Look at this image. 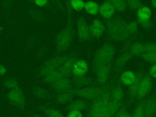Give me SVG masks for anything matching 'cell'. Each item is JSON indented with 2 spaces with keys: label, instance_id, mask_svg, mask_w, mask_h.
Instances as JSON below:
<instances>
[{
  "label": "cell",
  "instance_id": "6da1fadb",
  "mask_svg": "<svg viewBox=\"0 0 156 117\" xmlns=\"http://www.w3.org/2000/svg\"><path fill=\"white\" fill-rule=\"evenodd\" d=\"M114 85V80L105 85L103 92L93 99L88 111L87 117H107L108 104Z\"/></svg>",
  "mask_w": 156,
  "mask_h": 117
},
{
  "label": "cell",
  "instance_id": "7a4b0ae2",
  "mask_svg": "<svg viewBox=\"0 0 156 117\" xmlns=\"http://www.w3.org/2000/svg\"><path fill=\"white\" fill-rule=\"evenodd\" d=\"M107 32L109 36L114 40L121 41L129 35L127 24L121 18H114L107 22Z\"/></svg>",
  "mask_w": 156,
  "mask_h": 117
},
{
  "label": "cell",
  "instance_id": "3957f363",
  "mask_svg": "<svg viewBox=\"0 0 156 117\" xmlns=\"http://www.w3.org/2000/svg\"><path fill=\"white\" fill-rule=\"evenodd\" d=\"M115 52V47L109 44H106L100 48L96 52L93 64L94 68L110 63Z\"/></svg>",
  "mask_w": 156,
  "mask_h": 117
},
{
  "label": "cell",
  "instance_id": "277c9868",
  "mask_svg": "<svg viewBox=\"0 0 156 117\" xmlns=\"http://www.w3.org/2000/svg\"><path fill=\"white\" fill-rule=\"evenodd\" d=\"M74 64V58L69 57V58L60 66L54 73L44 77V80L48 83L53 84L55 82L59 79L66 78L70 73Z\"/></svg>",
  "mask_w": 156,
  "mask_h": 117
},
{
  "label": "cell",
  "instance_id": "5b68a950",
  "mask_svg": "<svg viewBox=\"0 0 156 117\" xmlns=\"http://www.w3.org/2000/svg\"><path fill=\"white\" fill-rule=\"evenodd\" d=\"M69 57L66 56H59L49 60L41 66L40 71V75L45 77L52 74Z\"/></svg>",
  "mask_w": 156,
  "mask_h": 117
},
{
  "label": "cell",
  "instance_id": "8992f818",
  "mask_svg": "<svg viewBox=\"0 0 156 117\" xmlns=\"http://www.w3.org/2000/svg\"><path fill=\"white\" fill-rule=\"evenodd\" d=\"M72 29L69 25L62 30L56 38V46L58 50L66 49L71 44L72 41Z\"/></svg>",
  "mask_w": 156,
  "mask_h": 117
},
{
  "label": "cell",
  "instance_id": "52a82bcc",
  "mask_svg": "<svg viewBox=\"0 0 156 117\" xmlns=\"http://www.w3.org/2000/svg\"><path fill=\"white\" fill-rule=\"evenodd\" d=\"M105 86L101 87H88L78 89L74 91V94L86 99H94L104 90Z\"/></svg>",
  "mask_w": 156,
  "mask_h": 117
},
{
  "label": "cell",
  "instance_id": "ba28073f",
  "mask_svg": "<svg viewBox=\"0 0 156 117\" xmlns=\"http://www.w3.org/2000/svg\"><path fill=\"white\" fill-rule=\"evenodd\" d=\"M151 10L146 6H143L136 11L138 22L143 27L149 28L151 25Z\"/></svg>",
  "mask_w": 156,
  "mask_h": 117
},
{
  "label": "cell",
  "instance_id": "9c48e42d",
  "mask_svg": "<svg viewBox=\"0 0 156 117\" xmlns=\"http://www.w3.org/2000/svg\"><path fill=\"white\" fill-rule=\"evenodd\" d=\"M96 80L98 84L101 87L105 85L108 81L111 70V64L99 66L95 69Z\"/></svg>",
  "mask_w": 156,
  "mask_h": 117
},
{
  "label": "cell",
  "instance_id": "30bf717a",
  "mask_svg": "<svg viewBox=\"0 0 156 117\" xmlns=\"http://www.w3.org/2000/svg\"><path fill=\"white\" fill-rule=\"evenodd\" d=\"M152 87V81L148 75H143L139 84L136 99H142L151 91Z\"/></svg>",
  "mask_w": 156,
  "mask_h": 117
},
{
  "label": "cell",
  "instance_id": "8fae6325",
  "mask_svg": "<svg viewBox=\"0 0 156 117\" xmlns=\"http://www.w3.org/2000/svg\"><path fill=\"white\" fill-rule=\"evenodd\" d=\"M144 117H154L156 115V96H152L144 100Z\"/></svg>",
  "mask_w": 156,
  "mask_h": 117
},
{
  "label": "cell",
  "instance_id": "7c38bea8",
  "mask_svg": "<svg viewBox=\"0 0 156 117\" xmlns=\"http://www.w3.org/2000/svg\"><path fill=\"white\" fill-rule=\"evenodd\" d=\"M77 31L79 38L81 41H86L90 37V27L83 18H80L77 21Z\"/></svg>",
  "mask_w": 156,
  "mask_h": 117
},
{
  "label": "cell",
  "instance_id": "4fadbf2b",
  "mask_svg": "<svg viewBox=\"0 0 156 117\" xmlns=\"http://www.w3.org/2000/svg\"><path fill=\"white\" fill-rule=\"evenodd\" d=\"M144 74L141 71H138L136 75V79L134 82L129 86V102L130 103L133 102L136 99L137 96V92L139 87L140 82L141 79H142Z\"/></svg>",
  "mask_w": 156,
  "mask_h": 117
},
{
  "label": "cell",
  "instance_id": "5bb4252c",
  "mask_svg": "<svg viewBox=\"0 0 156 117\" xmlns=\"http://www.w3.org/2000/svg\"><path fill=\"white\" fill-rule=\"evenodd\" d=\"M131 57H132V55L130 54L129 49L126 50L124 52H123L116 58V60L115 62L114 68H115V72L116 73L119 72L123 68V67L126 65V63L130 60Z\"/></svg>",
  "mask_w": 156,
  "mask_h": 117
},
{
  "label": "cell",
  "instance_id": "9a60e30c",
  "mask_svg": "<svg viewBox=\"0 0 156 117\" xmlns=\"http://www.w3.org/2000/svg\"><path fill=\"white\" fill-rule=\"evenodd\" d=\"M88 64L84 60H78L75 62L73 66V73L78 77H82L88 71Z\"/></svg>",
  "mask_w": 156,
  "mask_h": 117
},
{
  "label": "cell",
  "instance_id": "2e32d148",
  "mask_svg": "<svg viewBox=\"0 0 156 117\" xmlns=\"http://www.w3.org/2000/svg\"><path fill=\"white\" fill-rule=\"evenodd\" d=\"M115 9L110 1L103 2L99 7V12L101 15L104 18L107 19L110 18L115 13Z\"/></svg>",
  "mask_w": 156,
  "mask_h": 117
},
{
  "label": "cell",
  "instance_id": "e0dca14e",
  "mask_svg": "<svg viewBox=\"0 0 156 117\" xmlns=\"http://www.w3.org/2000/svg\"><path fill=\"white\" fill-rule=\"evenodd\" d=\"M104 29V24L98 19H94L90 26V32L97 38L100 37L102 35Z\"/></svg>",
  "mask_w": 156,
  "mask_h": 117
},
{
  "label": "cell",
  "instance_id": "ac0fdd59",
  "mask_svg": "<svg viewBox=\"0 0 156 117\" xmlns=\"http://www.w3.org/2000/svg\"><path fill=\"white\" fill-rule=\"evenodd\" d=\"M9 99L18 106H23L24 103V98L22 92L19 90H12L8 94Z\"/></svg>",
  "mask_w": 156,
  "mask_h": 117
},
{
  "label": "cell",
  "instance_id": "d6986e66",
  "mask_svg": "<svg viewBox=\"0 0 156 117\" xmlns=\"http://www.w3.org/2000/svg\"><path fill=\"white\" fill-rule=\"evenodd\" d=\"M129 50L132 56L140 55H142L146 52L144 48V42H135L130 45Z\"/></svg>",
  "mask_w": 156,
  "mask_h": 117
},
{
  "label": "cell",
  "instance_id": "ffe728a7",
  "mask_svg": "<svg viewBox=\"0 0 156 117\" xmlns=\"http://www.w3.org/2000/svg\"><path fill=\"white\" fill-rule=\"evenodd\" d=\"M136 79V74L132 71L128 70L124 72L121 77H120V82L122 84L125 85L130 86L132 84Z\"/></svg>",
  "mask_w": 156,
  "mask_h": 117
},
{
  "label": "cell",
  "instance_id": "44dd1931",
  "mask_svg": "<svg viewBox=\"0 0 156 117\" xmlns=\"http://www.w3.org/2000/svg\"><path fill=\"white\" fill-rule=\"evenodd\" d=\"M52 85L55 90L60 91L61 92H64L67 91L71 86L69 80L66 78L59 79L57 81L55 82Z\"/></svg>",
  "mask_w": 156,
  "mask_h": 117
},
{
  "label": "cell",
  "instance_id": "7402d4cb",
  "mask_svg": "<svg viewBox=\"0 0 156 117\" xmlns=\"http://www.w3.org/2000/svg\"><path fill=\"white\" fill-rule=\"evenodd\" d=\"M88 104L87 102L82 100H77L69 104L68 108L69 110H84L88 108Z\"/></svg>",
  "mask_w": 156,
  "mask_h": 117
},
{
  "label": "cell",
  "instance_id": "603a6c76",
  "mask_svg": "<svg viewBox=\"0 0 156 117\" xmlns=\"http://www.w3.org/2000/svg\"><path fill=\"white\" fill-rule=\"evenodd\" d=\"M131 115L132 117H144V100H141L136 104Z\"/></svg>",
  "mask_w": 156,
  "mask_h": 117
},
{
  "label": "cell",
  "instance_id": "cb8c5ba5",
  "mask_svg": "<svg viewBox=\"0 0 156 117\" xmlns=\"http://www.w3.org/2000/svg\"><path fill=\"white\" fill-rule=\"evenodd\" d=\"M85 9L87 12L91 15H96L99 11V7L97 3L92 1L87 2L85 4Z\"/></svg>",
  "mask_w": 156,
  "mask_h": 117
},
{
  "label": "cell",
  "instance_id": "d4e9b609",
  "mask_svg": "<svg viewBox=\"0 0 156 117\" xmlns=\"http://www.w3.org/2000/svg\"><path fill=\"white\" fill-rule=\"evenodd\" d=\"M110 2L113 4L115 9L119 12H123L127 5V1L124 0H112Z\"/></svg>",
  "mask_w": 156,
  "mask_h": 117
},
{
  "label": "cell",
  "instance_id": "484cf974",
  "mask_svg": "<svg viewBox=\"0 0 156 117\" xmlns=\"http://www.w3.org/2000/svg\"><path fill=\"white\" fill-rule=\"evenodd\" d=\"M43 111L48 117H65L61 112L53 108H45Z\"/></svg>",
  "mask_w": 156,
  "mask_h": 117
},
{
  "label": "cell",
  "instance_id": "4316f807",
  "mask_svg": "<svg viewBox=\"0 0 156 117\" xmlns=\"http://www.w3.org/2000/svg\"><path fill=\"white\" fill-rule=\"evenodd\" d=\"M143 59L146 62L150 63H156V53L144 52L142 55Z\"/></svg>",
  "mask_w": 156,
  "mask_h": 117
},
{
  "label": "cell",
  "instance_id": "83f0119b",
  "mask_svg": "<svg viewBox=\"0 0 156 117\" xmlns=\"http://www.w3.org/2000/svg\"><path fill=\"white\" fill-rule=\"evenodd\" d=\"M115 117H132V115L128 112L127 107L124 104H122L119 108Z\"/></svg>",
  "mask_w": 156,
  "mask_h": 117
},
{
  "label": "cell",
  "instance_id": "f1b7e54d",
  "mask_svg": "<svg viewBox=\"0 0 156 117\" xmlns=\"http://www.w3.org/2000/svg\"><path fill=\"white\" fill-rule=\"evenodd\" d=\"M72 98V95L69 92H62L58 96H57V101L60 103H66L69 101Z\"/></svg>",
  "mask_w": 156,
  "mask_h": 117
},
{
  "label": "cell",
  "instance_id": "f546056e",
  "mask_svg": "<svg viewBox=\"0 0 156 117\" xmlns=\"http://www.w3.org/2000/svg\"><path fill=\"white\" fill-rule=\"evenodd\" d=\"M127 4L130 9L133 10H138L140 8L143 6V2L138 0H130L127 1Z\"/></svg>",
  "mask_w": 156,
  "mask_h": 117
},
{
  "label": "cell",
  "instance_id": "4dcf8cb0",
  "mask_svg": "<svg viewBox=\"0 0 156 117\" xmlns=\"http://www.w3.org/2000/svg\"><path fill=\"white\" fill-rule=\"evenodd\" d=\"M127 29L129 35H133L138 31V24L136 21H133L127 24Z\"/></svg>",
  "mask_w": 156,
  "mask_h": 117
},
{
  "label": "cell",
  "instance_id": "1f68e13d",
  "mask_svg": "<svg viewBox=\"0 0 156 117\" xmlns=\"http://www.w3.org/2000/svg\"><path fill=\"white\" fill-rule=\"evenodd\" d=\"M71 4L73 8L77 10V11H80L82 10L83 7L85 6V3L82 1L80 0H73L71 1Z\"/></svg>",
  "mask_w": 156,
  "mask_h": 117
},
{
  "label": "cell",
  "instance_id": "d6a6232c",
  "mask_svg": "<svg viewBox=\"0 0 156 117\" xmlns=\"http://www.w3.org/2000/svg\"><path fill=\"white\" fill-rule=\"evenodd\" d=\"M144 48L146 52L156 53V44L151 42H144Z\"/></svg>",
  "mask_w": 156,
  "mask_h": 117
},
{
  "label": "cell",
  "instance_id": "836d02e7",
  "mask_svg": "<svg viewBox=\"0 0 156 117\" xmlns=\"http://www.w3.org/2000/svg\"><path fill=\"white\" fill-rule=\"evenodd\" d=\"M34 93L36 96H37L40 98H45L46 97H47V92L40 88H36L34 90Z\"/></svg>",
  "mask_w": 156,
  "mask_h": 117
},
{
  "label": "cell",
  "instance_id": "e575fe53",
  "mask_svg": "<svg viewBox=\"0 0 156 117\" xmlns=\"http://www.w3.org/2000/svg\"><path fill=\"white\" fill-rule=\"evenodd\" d=\"M5 85L9 88H15L17 87V82L14 79H9L5 81Z\"/></svg>",
  "mask_w": 156,
  "mask_h": 117
},
{
  "label": "cell",
  "instance_id": "d590c367",
  "mask_svg": "<svg viewBox=\"0 0 156 117\" xmlns=\"http://www.w3.org/2000/svg\"><path fill=\"white\" fill-rule=\"evenodd\" d=\"M67 117H83L80 111L70 110L67 115Z\"/></svg>",
  "mask_w": 156,
  "mask_h": 117
},
{
  "label": "cell",
  "instance_id": "8d00e7d4",
  "mask_svg": "<svg viewBox=\"0 0 156 117\" xmlns=\"http://www.w3.org/2000/svg\"><path fill=\"white\" fill-rule=\"evenodd\" d=\"M90 79L87 77H78V83L80 85H87L90 83Z\"/></svg>",
  "mask_w": 156,
  "mask_h": 117
},
{
  "label": "cell",
  "instance_id": "74e56055",
  "mask_svg": "<svg viewBox=\"0 0 156 117\" xmlns=\"http://www.w3.org/2000/svg\"><path fill=\"white\" fill-rule=\"evenodd\" d=\"M149 73L152 77L156 79V63L153 64L151 66L149 69Z\"/></svg>",
  "mask_w": 156,
  "mask_h": 117
},
{
  "label": "cell",
  "instance_id": "f35d334b",
  "mask_svg": "<svg viewBox=\"0 0 156 117\" xmlns=\"http://www.w3.org/2000/svg\"><path fill=\"white\" fill-rule=\"evenodd\" d=\"M35 2L39 6H43L47 3V1L44 0H37L35 1Z\"/></svg>",
  "mask_w": 156,
  "mask_h": 117
},
{
  "label": "cell",
  "instance_id": "ab89813d",
  "mask_svg": "<svg viewBox=\"0 0 156 117\" xmlns=\"http://www.w3.org/2000/svg\"><path fill=\"white\" fill-rule=\"evenodd\" d=\"M6 72V69L5 67L2 65H0V75H3Z\"/></svg>",
  "mask_w": 156,
  "mask_h": 117
},
{
  "label": "cell",
  "instance_id": "60d3db41",
  "mask_svg": "<svg viewBox=\"0 0 156 117\" xmlns=\"http://www.w3.org/2000/svg\"><path fill=\"white\" fill-rule=\"evenodd\" d=\"M151 4L152 5V6L155 8H156V0H154L151 1Z\"/></svg>",
  "mask_w": 156,
  "mask_h": 117
},
{
  "label": "cell",
  "instance_id": "b9f144b4",
  "mask_svg": "<svg viewBox=\"0 0 156 117\" xmlns=\"http://www.w3.org/2000/svg\"><path fill=\"white\" fill-rule=\"evenodd\" d=\"M34 117H44V116H40V115H35L34 116Z\"/></svg>",
  "mask_w": 156,
  "mask_h": 117
},
{
  "label": "cell",
  "instance_id": "7bdbcfd3",
  "mask_svg": "<svg viewBox=\"0 0 156 117\" xmlns=\"http://www.w3.org/2000/svg\"><path fill=\"white\" fill-rule=\"evenodd\" d=\"M20 117H22V116H20Z\"/></svg>",
  "mask_w": 156,
  "mask_h": 117
}]
</instances>
